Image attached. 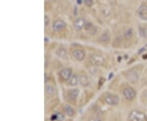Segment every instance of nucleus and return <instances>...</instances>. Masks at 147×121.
<instances>
[{"mask_svg": "<svg viewBox=\"0 0 147 121\" xmlns=\"http://www.w3.org/2000/svg\"><path fill=\"white\" fill-rule=\"evenodd\" d=\"M129 121H146V116L142 111H131L128 116Z\"/></svg>", "mask_w": 147, "mask_h": 121, "instance_id": "obj_1", "label": "nucleus"}, {"mask_svg": "<svg viewBox=\"0 0 147 121\" xmlns=\"http://www.w3.org/2000/svg\"><path fill=\"white\" fill-rule=\"evenodd\" d=\"M104 101L106 102V104L110 106H116L119 102V98L118 96L111 94H106L104 96Z\"/></svg>", "mask_w": 147, "mask_h": 121, "instance_id": "obj_2", "label": "nucleus"}, {"mask_svg": "<svg viewBox=\"0 0 147 121\" xmlns=\"http://www.w3.org/2000/svg\"><path fill=\"white\" fill-rule=\"evenodd\" d=\"M123 94L127 100L132 101L136 97V91L133 88H132L130 86H128L123 90Z\"/></svg>", "mask_w": 147, "mask_h": 121, "instance_id": "obj_3", "label": "nucleus"}, {"mask_svg": "<svg viewBox=\"0 0 147 121\" xmlns=\"http://www.w3.org/2000/svg\"><path fill=\"white\" fill-rule=\"evenodd\" d=\"M90 62L93 66H101L105 63V59L99 55H93L90 57Z\"/></svg>", "mask_w": 147, "mask_h": 121, "instance_id": "obj_4", "label": "nucleus"}, {"mask_svg": "<svg viewBox=\"0 0 147 121\" xmlns=\"http://www.w3.org/2000/svg\"><path fill=\"white\" fill-rule=\"evenodd\" d=\"M138 16L142 21H147V5L142 4L138 9Z\"/></svg>", "mask_w": 147, "mask_h": 121, "instance_id": "obj_5", "label": "nucleus"}, {"mask_svg": "<svg viewBox=\"0 0 147 121\" xmlns=\"http://www.w3.org/2000/svg\"><path fill=\"white\" fill-rule=\"evenodd\" d=\"M66 26L65 23L61 20H58V21H55L54 24L52 25V29L55 32H60L62 31Z\"/></svg>", "mask_w": 147, "mask_h": 121, "instance_id": "obj_6", "label": "nucleus"}, {"mask_svg": "<svg viewBox=\"0 0 147 121\" xmlns=\"http://www.w3.org/2000/svg\"><path fill=\"white\" fill-rule=\"evenodd\" d=\"M85 24H86V21L83 18H78L74 23V28L77 31H80L84 28Z\"/></svg>", "mask_w": 147, "mask_h": 121, "instance_id": "obj_7", "label": "nucleus"}, {"mask_svg": "<svg viewBox=\"0 0 147 121\" xmlns=\"http://www.w3.org/2000/svg\"><path fill=\"white\" fill-rule=\"evenodd\" d=\"M60 75L62 80H69V79L72 76V69L69 68L62 69L60 71Z\"/></svg>", "mask_w": 147, "mask_h": 121, "instance_id": "obj_8", "label": "nucleus"}, {"mask_svg": "<svg viewBox=\"0 0 147 121\" xmlns=\"http://www.w3.org/2000/svg\"><path fill=\"white\" fill-rule=\"evenodd\" d=\"M73 56L78 61H82L85 58V52L82 50H75L73 52Z\"/></svg>", "mask_w": 147, "mask_h": 121, "instance_id": "obj_9", "label": "nucleus"}, {"mask_svg": "<svg viewBox=\"0 0 147 121\" xmlns=\"http://www.w3.org/2000/svg\"><path fill=\"white\" fill-rule=\"evenodd\" d=\"M127 76H128V80L131 83H136L139 79V75L135 71H132L129 73H128Z\"/></svg>", "mask_w": 147, "mask_h": 121, "instance_id": "obj_10", "label": "nucleus"}, {"mask_svg": "<svg viewBox=\"0 0 147 121\" xmlns=\"http://www.w3.org/2000/svg\"><path fill=\"white\" fill-rule=\"evenodd\" d=\"M79 82L83 87H87L90 84V80L86 75H80L79 76Z\"/></svg>", "mask_w": 147, "mask_h": 121, "instance_id": "obj_11", "label": "nucleus"}, {"mask_svg": "<svg viewBox=\"0 0 147 121\" xmlns=\"http://www.w3.org/2000/svg\"><path fill=\"white\" fill-rule=\"evenodd\" d=\"M79 92L78 90H70L68 93V98L72 102H75L79 96Z\"/></svg>", "mask_w": 147, "mask_h": 121, "instance_id": "obj_12", "label": "nucleus"}, {"mask_svg": "<svg viewBox=\"0 0 147 121\" xmlns=\"http://www.w3.org/2000/svg\"><path fill=\"white\" fill-rule=\"evenodd\" d=\"M56 55L57 57L65 59L67 57V51L64 47H59L56 51Z\"/></svg>", "mask_w": 147, "mask_h": 121, "instance_id": "obj_13", "label": "nucleus"}, {"mask_svg": "<svg viewBox=\"0 0 147 121\" xmlns=\"http://www.w3.org/2000/svg\"><path fill=\"white\" fill-rule=\"evenodd\" d=\"M64 112L65 113V115H67L68 116H74L75 115V109L71 106L68 105V104H65L64 106Z\"/></svg>", "mask_w": 147, "mask_h": 121, "instance_id": "obj_14", "label": "nucleus"}, {"mask_svg": "<svg viewBox=\"0 0 147 121\" xmlns=\"http://www.w3.org/2000/svg\"><path fill=\"white\" fill-rule=\"evenodd\" d=\"M78 83H79V77L76 75H72V76L68 80V84L70 86H76Z\"/></svg>", "mask_w": 147, "mask_h": 121, "instance_id": "obj_15", "label": "nucleus"}, {"mask_svg": "<svg viewBox=\"0 0 147 121\" xmlns=\"http://www.w3.org/2000/svg\"><path fill=\"white\" fill-rule=\"evenodd\" d=\"M45 93L48 96H53L55 94L54 88L51 84H46L45 85Z\"/></svg>", "mask_w": 147, "mask_h": 121, "instance_id": "obj_16", "label": "nucleus"}, {"mask_svg": "<svg viewBox=\"0 0 147 121\" xmlns=\"http://www.w3.org/2000/svg\"><path fill=\"white\" fill-rule=\"evenodd\" d=\"M132 35H133V29H131V28H129V29H128L127 30H125L124 33V37H125L126 39H128H128H131L132 37Z\"/></svg>", "mask_w": 147, "mask_h": 121, "instance_id": "obj_17", "label": "nucleus"}, {"mask_svg": "<svg viewBox=\"0 0 147 121\" xmlns=\"http://www.w3.org/2000/svg\"><path fill=\"white\" fill-rule=\"evenodd\" d=\"M109 41V35L108 33H104L100 37V42H107Z\"/></svg>", "mask_w": 147, "mask_h": 121, "instance_id": "obj_18", "label": "nucleus"}, {"mask_svg": "<svg viewBox=\"0 0 147 121\" xmlns=\"http://www.w3.org/2000/svg\"><path fill=\"white\" fill-rule=\"evenodd\" d=\"M93 24L91 23V22H86V24H85V25H84V29H85V31L86 32H89L91 31V29L93 28Z\"/></svg>", "mask_w": 147, "mask_h": 121, "instance_id": "obj_19", "label": "nucleus"}, {"mask_svg": "<svg viewBox=\"0 0 147 121\" xmlns=\"http://www.w3.org/2000/svg\"><path fill=\"white\" fill-rule=\"evenodd\" d=\"M56 120L59 121H62L64 119H65V116H64V115L62 114V113H60V112H58L56 115Z\"/></svg>", "mask_w": 147, "mask_h": 121, "instance_id": "obj_20", "label": "nucleus"}, {"mask_svg": "<svg viewBox=\"0 0 147 121\" xmlns=\"http://www.w3.org/2000/svg\"><path fill=\"white\" fill-rule=\"evenodd\" d=\"M146 29H143V28H140L139 29V34H140V36L142 37H146Z\"/></svg>", "mask_w": 147, "mask_h": 121, "instance_id": "obj_21", "label": "nucleus"}, {"mask_svg": "<svg viewBox=\"0 0 147 121\" xmlns=\"http://www.w3.org/2000/svg\"><path fill=\"white\" fill-rule=\"evenodd\" d=\"M97 28L96 26H93V29H91V31L89 32V33H90V35L93 36V35H95L97 33Z\"/></svg>", "mask_w": 147, "mask_h": 121, "instance_id": "obj_22", "label": "nucleus"}, {"mask_svg": "<svg viewBox=\"0 0 147 121\" xmlns=\"http://www.w3.org/2000/svg\"><path fill=\"white\" fill-rule=\"evenodd\" d=\"M84 3L87 7H92L93 5V0H84Z\"/></svg>", "mask_w": 147, "mask_h": 121, "instance_id": "obj_23", "label": "nucleus"}, {"mask_svg": "<svg viewBox=\"0 0 147 121\" xmlns=\"http://www.w3.org/2000/svg\"><path fill=\"white\" fill-rule=\"evenodd\" d=\"M49 24V18L48 17V16H44V25H45V27H47L48 25Z\"/></svg>", "mask_w": 147, "mask_h": 121, "instance_id": "obj_24", "label": "nucleus"}, {"mask_svg": "<svg viewBox=\"0 0 147 121\" xmlns=\"http://www.w3.org/2000/svg\"><path fill=\"white\" fill-rule=\"evenodd\" d=\"M88 121H102V120H101L100 118H98V117H93V118H90Z\"/></svg>", "mask_w": 147, "mask_h": 121, "instance_id": "obj_25", "label": "nucleus"}, {"mask_svg": "<svg viewBox=\"0 0 147 121\" xmlns=\"http://www.w3.org/2000/svg\"><path fill=\"white\" fill-rule=\"evenodd\" d=\"M104 82H105V79H104L103 77H101V78L100 79V80H99V85L101 86V85L103 84Z\"/></svg>", "mask_w": 147, "mask_h": 121, "instance_id": "obj_26", "label": "nucleus"}, {"mask_svg": "<svg viewBox=\"0 0 147 121\" xmlns=\"http://www.w3.org/2000/svg\"><path fill=\"white\" fill-rule=\"evenodd\" d=\"M78 3H79V4H81L82 0H78Z\"/></svg>", "mask_w": 147, "mask_h": 121, "instance_id": "obj_27", "label": "nucleus"}, {"mask_svg": "<svg viewBox=\"0 0 147 121\" xmlns=\"http://www.w3.org/2000/svg\"><path fill=\"white\" fill-rule=\"evenodd\" d=\"M121 59H122V58H121L120 56H119V57H118V61H119V62H120V61H121Z\"/></svg>", "mask_w": 147, "mask_h": 121, "instance_id": "obj_28", "label": "nucleus"}, {"mask_svg": "<svg viewBox=\"0 0 147 121\" xmlns=\"http://www.w3.org/2000/svg\"><path fill=\"white\" fill-rule=\"evenodd\" d=\"M47 81V74H45V82Z\"/></svg>", "mask_w": 147, "mask_h": 121, "instance_id": "obj_29", "label": "nucleus"}]
</instances>
